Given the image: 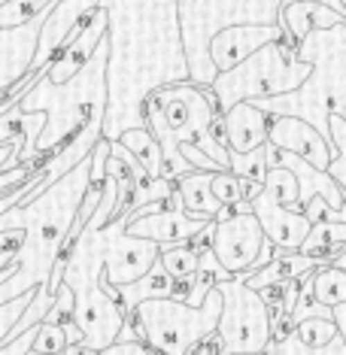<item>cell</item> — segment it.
<instances>
[{"mask_svg": "<svg viewBox=\"0 0 346 355\" xmlns=\"http://www.w3.org/2000/svg\"><path fill=\"white\" fill-rule=\"evenodd\" d=\"M107 15V112L103 140L146 131L143 101L164 85L189 83L176 0H98Z\"/></svg>", "mask_w": 346, "mask_h": 355, "instance_id": "obj_1", "label": "cell"}, {"mask_svg": "<svg viewBox=\"0 0 346 355\" xmlns=\"http://www.w3.org/2000/svg\"><path fill=\"white\" fill-rule=\"evenodd\" d=\"M112 207H116V182L110 176H103L101 204L88 216L83 231L70 234L67 246L61 252V286H67L70 295H73V316H70V322L83 334L79 346L94 355L116 343L119 331L125 325V313L107 295V282H103L101 228L112 219Z\"/></svg>", "mask_w": 346, "mask_h": 355, "instance_id": "obj_2", "label": "cell"}, {"mask_svg": "<svg viewBox=\"0 0 346 355\" xmlns=\"http://www.w3.org/2000/svg\"><path fill=\"white\" fill-rule=\"evenodd\" d=\"M107 34L94 46L92 58L76 76H70L64 85H52L49 79H37L25 92V98L15 103L21 116H43V128L34 143V158L46 161L55 155L64 143H70L76 134H83L92 125H103L107 112Z\"/></svg>", "mask_w": 346, "mask_h": 355, "instance_id": "obj_3", "label": "cell"}, {"mask_svg": "<svg viewBox=\"0 0 346 355\" xmlns=\"http://www.w3.org/2000/svg\"><path fill=\"white\" fill-rule=\"evenodd\" d=\"M295 58L310 64V76L295 92L252 101V107L270 119H301L328 143V116H346V21L310 31Z\"/></svg>", "mask_w": 346, "mask_h": 355, "instance_id": "obj_4", "label": "cell"}, {"mask_svg": "<svg viewBox=\"0 0 346 355\" xmlns=\"http://www.w3.org/2000/svg\"><path fill=\"white\" fill-rule=\"evenodd\" d=\"M146 131L155 137L161 149V180L176 182L180 176L195 173V167L180 155L182 143L198 146L207 137V128L216 119V103L210 88L191 83L164 85L143 101Z\"/></svg>", "mask_w": 346, "mask_h": 355, "instance_id": "obj_5", "label": "cell"}, {"mask_svg": "<svg viewBox=\"0 0 346 355\" xmlns=\"http://www.w3.org/2000/svg\"><path fill=\"white\" fill-rule=\"evenodd\" d=\"M310 76V64L295 58V46L286 40L261 46L249 58L234 64L225 73H216L210 83V94L216 103V116H225L237 103L268 101L295 92Z\"/></svg>", "mask_w": 346, "mask_h": 355, "instance_id": "obj_6", "label": "cell"}, {"mask_svg": "<svg viewBox=\"0 0 346 355\" xmlns=\"http://www.w3.org/2000/svg\"><path fill=\"white\" fill-rule=\"evenodd\" d=\"M222 297L213 292L200 301V306H186L173 297L143 301L128 316L134 319L140 340L158 355H191L207 337H213L219 322Z\"/></svg>", "mask_w": 346, "mask_h": 355, "instance_id": "obj_7", "label": "cell"}, {"mask_svg": "<svg viewBox=\"0 0 346 355\" xmlns=\"http://www.w3.org/2000/svg\"><path fill=\"white\" fill-rule=\"evenodd\" d=\"M216 292L222 297L219 322L213 331V337L219 340V355H261L273 340L270 306L237 277L219 282Z\"/></svg>", "mask_w": 346, "mask_h": 355, "instance_id": "obj_8", "label": "cell"}, {"mask_svg": "<svg viewBox=\"0 0 346 355\" xmlns=\"http://www.w3.org/2000/svg\"><path fill=\"white\" fill-rule=\"evenodd\" d=\"M131 222V216L122 213L112 222H107L101 228V240H103V282L110 288L128 286V282L140 279L152 264L158 261V246L149 240L131 237L125 234V225Z\"/></svg>", "mask_w": 346, "mask_h": 355, "instance_id": "obj_9", "label": "cell"}, {"mask_svg": "<svg viewBox=\"0 0 346 355\" xmlns=\"http://www.w3.org/2000/svg\"><path fill=\"white\" fill-rule=\"evenodd\" d=\"M264 234L252 213H231L228 219L213 222L210 252L228 277H243L252 270L255 258L261 252Z\"/></svg>", "mask_w": 346, "mask_h": 355, "instance_id": "obj_10", "label": "cell"}, {"mask_svg": "<svg viewBox=\"0 0 346 355\" xmlns=\"http://www.w3.org/2000/svg\"><path fill=\"white\" fill-rule=\"evenodd\" d=\"M98 10V0H55L46 12V21L37 37V52L31 61V76L40 70H49V64L58 58L61 49L70 43V34Z\"/></svg>", "mask_w": 346, "mask_h": 355, "instance_id": "obj_11", "label": "cell"}, {"mask_svg": "<svg viewBox=\"0 0 346 355\" xmlns=\"http://www.w3.org/2000/svg\"><path fill=\"white\" fill-rule=\"evenodd\" d=\"M204 228H207V222L189 219V216L182 213V200H180V195H176V189H173L171 198L164 200V209H158V213H149V216H140V219L128 222L125 225V234H131V237H140V240H149V243H155L158 249H164V246H182V243H189V240L198 237Z\"/></svg>", "mask_w": 346, "mask_h": 355, "instance_id": "obj_12", "label": "cell"}, {"mask_svg": "<svg viewBox=\"0 0 346 355\" xmlns=\"http://www.w3.org/2000/svg\"><path fill=\"white\" fill-rule=\"evenodd\" d=\"M249 213L255 216L264 240H268L273 249H279V252H297V246H301L304 237L310 234V222L304 219L301 213H295V209L279 207L273 191L264 189V185L259 195L249 200Z\"/></svg>", "mask_w": 346, "mask_h": 355, "instance_id": "obj_13", "label": "cell"}, {"mask_svg": "<svg viewBox=\"0 0 346 355\" xmlns=\"http://www.w3.org/2000/svg\"><path fill=\"white\" fill-rule=\"evenodd\" d=\"M283 40V31L277 25H231L216 31L207 43V55H210V64L216 67V73H225L234 64H240L243 58H249L252 52H259L261 46L277 43Z\"/></svg>", "mask_w": 346, "mask_h": 355, "instance_id": "obj_14", "label": "cell"}, {"mask_svg": "<svg viewBox=\"0 0 346 355\" xmlns=\"http://www.w3.org/2000/svg\"><path fill=\"white\" fill-rule=\"evenodd\" d=\"M46 12L34 15L28 25L6 28V31L0 28V94L12 92L21 79L31 76V61H34L37 37H40V28H43V21H46Z\"/></svg>", "mask_w": 346, "mask_h": 355, "instance_id": "obj_15", "label": "cell"}, {"mask_svg": "<svg viewBox=\"0 0 346 355\" xmlns=\"http://www.w3.org/2000/svg\"><path fill=\"white\" fill-rule=\"evenodd\" d=\"M268 143L273 146V152H288V155L307 161L313 171L325 173L328 143L307 122H301V119H288V116L270 119L268 116Z\"/></svg>", "mask_w": 346, "mask_h": 355, "instance_id": "obj_16", "label": "cell"}, {"mask_svg": "<svg viewBox=\"0 0 346 355\" xmlns=\"http://www.w3.org/2000/svg\"><path fill=\"white\" fill-rule=\"evenodd\" d=\"M107 34V15L103 10H94L88 19L79 25L73 34H70V43L61 49V55L49 64V70H46V79H49L52 85H64L70 76H76L79 70L85 67V61L92 58L94 46L103 40Z\"/></svg>", "mask_w": 346, "mask_h": 355, "instance_id": "obj_17", "label": "cell"}, {"mask_svg": "<svg viewBox=\"0 0 346 355\" xmlns=\"http://www.w3.org/2000/svg\"><path fill=\"white\" fill-rule=\"evenodd\" d=\"M273 167H286V171L295 176V182H297V204H295V213H301V209L307 207L313 198H322V200L328 204V209H331V213L343 216V189H337V185L328 180V173L313 171L307 161L288 155V152H277V158H273Z\"/></svg>", "mask_w": 346, "mask_h": 355, "instance_id": "obj_18", "label": "cell"}, {"mask_svg": "<svg viewBox=\"0 0 346 355\" xmlns=\"http://www.w3.org/2000/svg\"><path fill=\"white\" fill-rule=\"evenodd\" d=\"M225 125V149L246 155L268 143V116L259 112L252 103H237L222 116Z\"/></svg>", "mask_w": 346, "mask_h": 355, "instance_id": "obj_19", "label": "cell"}, {"mask_svg": "<svg viewBox=\"0 0 346 355\" xmlns=\"http://www.w3.org/2000/svg\"><path fill=\"white\" fill-rule=\"evenodd\" d=\"M337 21H343L340 15H334L331 10L319 3H310V0H283L277 15V28L283 31V40L292 43L295 49L301 46V40L316 28H331Z\"/></svg>", "mask_w": 346, "mask_h": 355, "instance_id": "obj_20", "label": "cell"}, {"mask_svg": "<svg viewBox=\"0 0 346 355\" xmlns=\"http://www.w3.org/2000/svg\"><path fill=\"white\" fill-rule=\"evenodd\" d=\"M319 261L316 258H307V255H297V252H277L270 264H264L261 270L255 273H246V277H237L246 288L252 292H261L268 286H283V282H292V279H301L304 273L316 270Z\"/></svg>", "mask_w": 346, "mask_h": 355, "instance_id": "obj_21", "label": "cell"}, {"mask_svg": "<svg viewBox=\"0 0 346 355\" xmlns=\"http://www.w3.org/2000/svg\"><path fill=\"white\" fill-rule=\"evenodd\" d=\"M210 180H213V173L195 171L189 176H180V180L173 182L176 195L182 200V213H186L189 219L216 222V216L222 213V204L210 195Z\"/></svg>", "mask_w": 346, "mask_h": 355, "instance_id": "obj_22", "label": "cell"}, {"mask_svg": "<svg viewBox=\"0 0 346 355\" xmlns=\"http://www.w3.org/2000/svg\"><path fill=\"white\" fill-rule=\"evenodd\" d=\"M310 297L325 310L346 304V270L331 264H319L316 270H310Z\"/></svg>", "mask_w": 346, "mask_h": 355, "instance_id": "obj_23", "label": "cell"}, {"mask_svg": "<svg viewBox=\"0 0 346 355\" xmlns=\"http://www.w3.org/2000/svg\"><path fill=\"white\" fill-rule=\"evenodd\" d=\"M273 158H277V152H273L270 143L246 152V155L228 152V173L249 185H264V176H268V171L273 167Z\"/></svg>", "mask_w": 346, "mask_h": 355, "instance_id": "obj_24", "label": "cell"}, {"mask_svg": "<svg viewBox=\"0 0 346 355\" xmlns=\"http://www.w3.org/2000/svg\"><path fill=\"white\" fill-rule=\"evenodd\" d=\"M116 143L131 152L134 161L152 176V180H161V149L149 131H125Z\"/></svg>", "mask_w": 346, "mask_h": 355, "instance_id": "obj_25", "label": "cell"}, {"mask_svg": "<svg viewBox=\"0 0 346 355\" xmlns=\"http://www.w3.org/2000/svg\"><path fill=\"white\" fill-rule=\"evenodd\" d=\"M158 264L164 268V273L173 282H189L198 270V252L182 243V246H164L158 249Z\"/></svg>", "mask_w": 346, "mask_h": 355, "instance_id": "obj_26", "label": "cell"}, {"mask_svg": "<svg viewBox=\"0 0 346 355\" xmlns=\"http://www.w3.org/2000/svg\"><path fill=\"white\" fill-rule=\"evenodd\" d=\"M261 355H346V337L337 334L328 346L313 349V346H304L301 340H297L295 331H288V334L279 337V340H270L268 349H264Z\"/></svg>", "mask_w": 346, "mask_h": 355, "instance_id": "obj_27", "label": "cell"}, {"mask_svg": "<svg viewBox=\"0 0 346 355\" xmlns=\"http://www.w3.org/2000/svg\"><path fill=\"white\" fill-rule=\"evenodd\" d=\"M292 331H295L297 340H301L304 346H313V349H319V346H328L337 334H340V331L334 328L331 319H304V322H297Z\"/></svg>", "mask_w": 346, "mask_h": 355, "instance_id": "obj_28", "label": "cell"}, {"mask_svg": "<svg viewBox=\"0 0 346 355\" xmlns=\"http://www.w3.org/2000/svg\"><path fill=\"white\" fill-rule=\"evenodd\" d=\"M264 189L273 191V198L279 200V207L295 209L297 204V182L295 176L286 171V167H270L268 176H264Z\"/></svg>", "mask_w": 346, "mask_h": 355, "instance_id": "obj_29", "label": "cell"}, {"mask_svg": "<svg viewBox=\"0 0 346 355\" xmlns=\"http://www.w3.org/2000/svg\"><path fill=\"white\" fill-rule=\"evenodd\" d=\"M246 185L243 180H237V176H231L228 171L225 173H213L210 180V195L219 200L222 207H234L240 200H246Z\"/></svg>", "mask_w": 346, "mask_h": 355, "instance_id": "obj_30", "label": "cell"}, {"mask_svg": "<svg viewBox=\"0 0 346 355\" xmlns=\"http://www.w3.org/2000/svg\"><path fill=\"white\" fill-rule=\"evenodd\" d=\"M67 340H64L61 325H52V322H40L34 343H31V355H61Z\"/></svg>", "mask_w": 346, "mask_h": 355, "instance_id": "obj_31", "label": "cell"}, {"mask_svg": "<svg viewBox=\"0 0 346 355\" xmlns=\"http://www.w3.org/2000/svg\"><path fill=\"white\" fill-rule=\"evenodd\" d=\"M37 292V288H34ZM34 292L31 295H21V297H15V301H6L3 306H0V343H6V340H12L10 337V328L19 322V316L25 313V306L31 304V297H34Z\"/></svg>", "mask_w": 346, "mask_h": 355, "instance_id": "obj_32", "label": "cell"}, {"mask_svg": "<svg viewBox=\"0 0 346 355\" xmlns=\"http://www.w3.org/2000/svg\"><path fill=\"white\" fill-rule=\"evenodd\" d=\"M98 355H158V352H152L143 340H116L107 349H101Z\"/></svg>", "mask_w": 346, "mask_h": 355, "instance_id": "obj_33", "label": "cell"}, {"mask_svg": "<svg viewBox=\"0 0 346 355\" xmlns=\"http://www.w3.org/2000/svg\"><path fill=\"white\" fill-rule=\"evenodd\" d=\"M19 125H21V112L15 107L0 116V146H3V143H10L12 137L19 134Z\"/></svg>", "mask_w": 346, "mask_h": 355, "instance_id": "obj_34", "label": "cell"}, {"mask_svg": "<svg viewBox=\"0 0 346 355\" xmlns=\"http://www.w3.org/2000/svg\"><path fill=\"white\" fill-rule=\"evenodd\" d=\"M310 3L325 6V10H331L334 15H340V19L346 21V3H343V0H310Z\"/></svg>", "mask_w": 346, "mask_h": 355, "instance_id": "obj_35", "label": "cell"}, {"mask_svg": "<svg viewBox=\"0 0 346 355\" xmlns=\"http://www.w3.org/2000/svg\"><path fill=\"white\" fill-rule=\"evenodd\" d=\"M191 355H219V340H216V337H207Z\"/></svg>", "mask_w": 346, "mask_h": 355, "instance_id": "obj_36", "label": "cell"}, {"mask_svg": "<svg viewBox=\"0 0 346 355\" xmlns=\"http://www.w3.org/2000/svg\"><path fill=\"white\" fill-rule=\"evenodd\" d=\"M15 249H19V246H15Z\"/></svg>", "mask_w": 346, "mask_h": 355, "instance_id": "obj_37", "label": "cell"}]
</instances>
